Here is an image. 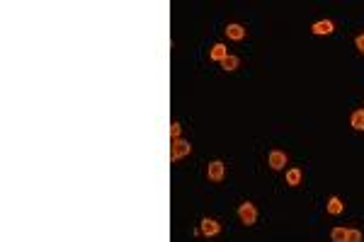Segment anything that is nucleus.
I'll use <instances>...</instances> for the list:
<instances>
[{
  "mask_svg": "<svg viewBox=\"0 0 364 242\" xmlns=\"http://www.w3.org/2000/svg\"><path fill=\"white\" fill-rule=\"evenodd\" d=\"M238 65H240V59H238V56H231V54L221 60V68H223V70H228V73L238 70Z\"/></svg>",
  "mask_w": 364,
  "mask_h": 242,
  "instance_id": "obj_11",
  "label": "nucleus"
},
{
  "mask_svg": "<svg viewBox=\"0 0 364 242\" xmlns=\"http://www.w3.org/2000/svg\"><path fill=\"white\" fill-rule=\"evenodd\" d=\"M207 177L212 182H221L226 177V165L221 162V160H214V162H209V167H207Z\"/></svg>",
  "mask_w": 364,
  "mask_h": 242,
  "instance_id": "obj_5",
  "label": "nucleus"
},
{
  "mask_svg": "<svg viewBox=\"0 0 364 242\" xmlns=\"http://www.w3.org/2000/svg\"><path fill=\"white\" fill-rule=\"evenodd\" d=\"M311 32H313L316 37H323V34H333V32H335V24H333L330 20H321V22H316V24L311 27Z\"/></svg>",
  "mask_w": 364,
  "mask_h": 242,
  "instance_id": "obj_8",
  "label": "nucleus"
},
{
  "mask_svg": "<svg viewBox=\"0 0 364 242\" xmlns=\"http://www.w3.org/2000/svg\"><path fill=\"white\" fill-rule=\"evenodd\" d=\"M267 162H270L272 170H284V167H287V153H282V150H272V153L267 155Z\"/></svg>",
  "mask_w": 364,
  "mask_h": 242,
  "instance_id": "obj_6",
  "label": "nucleus"
},
{
  "mask_svg": "<svg viewBox=\"0 0 364 242\" xmlns=\"http://www.w3.org/2000/svg\"><path fill=\"white\" fill-rule=\"evenodd\" d=\"M325 211H328L330 216H340V213L345 211V203H343V199H338V196H330V201H328Z\"/></svg>",
  "mask_w": 364,
  "mask_h": 242,
  "instance_id": "obj_9",
  "label": "nucleus"
},
{
  "mask_svg": "<svg viewBox=\"0 0 364 242\" xmlns=\"http://www.w3.org/2000/svg\"><path fill=\"white\" fill-rule=\"evenodd\" d=\"M180 131H182V126H180L177 121H172V123H170V138L177 141V138H180Z\"/></svg>",
  "mask_w": 364,
  "mask_h": 242,
  "instance_id": "obj_14",
  "label": "nucleus"
},
{
  "mask_svg": "<svg viewBox=\"0 0 364 242\" xmlns=\"http://www.w3.org/2000/svg\"><path fill=\"white\" fill-rule=\"evenodd\" d=\"M221 233V223L214 221V218H202L199 221V228L194 230V235L199 238V235H204V238H214Z\"/></svg>",
  "mask_w": 364,
  "mask_h": 242,
  "instance_id": "obj_3",
  "label": "nucleus"
},
{
  "mask_svg": "<svg viewBox=\"0 0 364 242\" xmlns=\"http://www.w3.org/2000/svg\"><path fill=\"white\" fill-rule=\"evenodd\" d=\"M226 56H228V49H226L223 44H214V49H212L209 59H212V60H218V63H221V60L226 59Z\"/></svg>",
  "mask_w": 364,
  "mask_h": 242,
  "instance_id": "obj_13",
  "label": "nucleus"
},
{
  "mask_svg": "<svg viewBox=\"0 0 364 242\" xmlns=\"http://www.w3.org/2000/svg\"><path fill=\"white\" fill-rule=\"evenodd\" d=\"M301 177H303V172H301L299 167L287 170V184H289V186H299V184H301Z\"/></svg>",
  "mask_w": 364,
  "mask_h": 242,
  "instance_id": "obj_12",
  "label": "nucleus"
},
{
  "mask_svg": "<svg viewBox=\"0 0 364 242\" xmlns=\"http://www.w3.org/2000/svg\"><path fill=\"white\" fill-rule=\"evenodd\" d=\"M355 46H357V51H360V54H364V32H362V34H357Z\"/></svg>",
  "mask_w": 364,
  "mask_h": 242,
  "instance_id": "obj_15",
  "label": "nucleus"
},
{
  "mask_svg": "<svg viewBox=\"0 0 364 242\" xmlns=\"http://www.w3.org/2000/svg\"><path fill=\"white\" fill-rule=\"evenodd\" d=\"M330 240L333 242H362V230H352V228H333V230H330Z\"/></svg>",
  "mask_w": 364,
  "mask_h": 242,
  "instance_id": "obj_1",
  "label": "nucleus"
},
{
  "mask_svg": "<svg viewBox=\"0 0 364 242\" xmlns=\"http://www.w3.org/2000/svg\"><path fill=\"white\" fill-rule=\"evenodd\" d=\"M226 37H228L231 41H243V39L248 37V29H245L243 24H228V27H226Z\"/></svg>",
  "mask_w": 364,
  "mask_h": 242,
  "instance_id": "obj_7",
  "label": "nucleus"
},
{
  "mask_svg": "<svg viewBox=\"0 0 364 242\" xmlns=\"http://www.w3.org/2000/svg\"><path fill=\"white\" fill-rule=\"evenodd\" d=\"M350 126H352L355 131H364V107H360V109H355V112H352V117H350Z\"/></svg>",
  "mask_w": 364,
  "mask_h": 242,
  "instance_id": "obj_10",
  "label": "nucleus"
},
{
  "mask_svg": "<svg viewBox=\"0 0 364 242\" xmlns=\"http://www.w3.org/2000/svg\"><path fill=\"white\" fill-rule=\"evenodd\" d=\"M238 218H240V223L243 225H255L257 223V208H255V203L253 201H243L240 206H238Z\"/></svg>",
  "mask_w": 364,
  "mask_h": 242,
  "instance_id": "obj_2",
  "label": "nucleus"
},
{
  "mask_svg": "<svg viewBox=\"0 0 364 242\" xmlns=\"http://www.w3.org/2000/svg\"><path fill=\"white\" fill-rule=\"evenodd\" d=\"M190 153H192L190 141L177 138V141H172V145H170V162H177V160H182V158H185V155H190Z\"/></svg>",
  "mask_w": 364,
  "mask_h": 242,
  "instance_id": "obj_4",
  "label": "nucleus"
}]
</instances>
